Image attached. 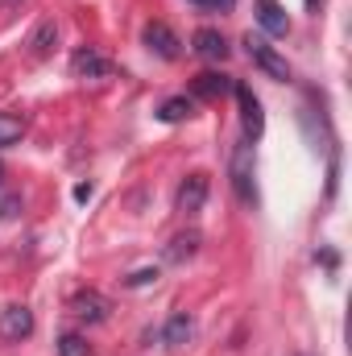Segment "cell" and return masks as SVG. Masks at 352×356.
I'll list each match as a JSON object with an SVG mask.
<instances>
[{
  "label": "cell",
  "mask_w": 352,
  "mask_h": 356,
  "mask_svg": "<svg viewBox=\"0 0 352 356\" xmlns=\"http://www.w3.org/2000/svg\"><path fill=\"white\" fill-rule=\"evenodd\" d=\"M228 175H232V191H237V199L253 207V203H257V186H253V145H249V141H241V145L232 149Z\"/></svg>",
  "instance_id": "1"
},
{
  "label": "cell",
  "mask_w": 352,
  "mask_h": 356,
  "mask_svg": "<svg viewBox=\"0 0 352 356\" xmlns=\"http://www.w3.org/2000/svg\"><path fill=\"white\" fill-rule=\"evenodd\" d=\"M245 50H249V58L262 67L269 79H282V83L290 79V67H286V58H282V54L269 46V38H265V33H245Z\"/></svg>",
  "instance_id": "2"
},
{
  "label": "cell",
  "mask_w": 352,
  "mask_h": 356,
  "mask_svg": "<svg viewBox=\"0 0 352 356\" xmlns=\"http://www.w3.org/2000/svg\"><path fill=\"white\" fill-rule=\"evenodd\" d=\"M25 336H33V311H29V307H21V302L0 307V340L21 344Z\"/></svg>",
  "instance_id": "3"
},
{
  "label": "cell",
  "mask_w": 352,
  "mask_h": 356,
  "mask_svg": "<svg viewBox=\"0 0 352 356\" xmlns=\"http://www.w3.org/2000/svg\"><path fill=\"white\" fill-rule=\"evenodd\" d=\"M141 42H145L158 58H166V63H175L178 54H182V42L175 38V29H170V25H162V21H150V25H145V33H141Z\"/></svg>",
  "instance_id": "4"
},
{
  "label": "cell",
  "mask_w": 352,
  "mask_h": 356,
  "mask_svg": "<svg viewBox=\"0 0 352 356\" xmlns=\"http://www.w3.org/2000/svg\"><path fill=\"white\" fill-rule=\"evenodd\" d=\"M207 175H186L182 178V186H178L175 195V211H182V216H195L203 203H207Z\"/></svg>",
  "instance_id": "5"
},
{
  "label": "cell",
  "mask_w": 352,
  "mask_h": 356,
  "mask_svg": "<svg viewBox=\"0 0 352 356\" xmlns=\"http://www.w3.org/2000/svg\"><path fill=\"white\" fill-rule=\"evenodd\" d=\"M237 99H241V120H245V141H257L265 129V112H262V99L253 95V88L237 83Z\"/></svg>",
  "instance_id": "6"
},
{
  "label": "cell",
  "mask_w": 352,
  "mask_h": 356,
  "mask_svg": "<svg viewBox=\"0 0 352 356\" xmlns=\"http://www.w3.org/2000/svg\"><path fill=\"white\" fill-rule=\"evenodd\" d=\"M71 71H75V79H108V75H112V63H108L99 50L83 46V50L71 54Z\"/></svg>",
  "instance_id": "7"
},
{
  "label": "cell",
  "mask_w": 352,
  "mask_h": 356,
  "mask_svg": "<svg viewBox=\"0 0 352 356\" xmlns=\"http://www.w3.org/2000/svg\"><path fill=\"white\" fill-rule=\"evenodd\" d=\"M71 311L79 315V319H88V323H104L108 319V298L99 294V290H79L75 298H71Z\"/></svg>",
  "instance_id": "8"
},
{
  "label": "cell",
  "mask_w": 352,
  "mask_h": 356,
  "mask_svg": "<svg viewBox=\"0 0 352 356\" xmlns=\"http://www.w3.org/2000/svg\"><path fill=\"white\" fill-rule=\"evenodd\" d=\"M257 25H262V33H269V38H286L290 17H286V8L278 0H257Z\"/></svg>",
  "instance_id": "9"
},
{
  "label": "cell",
  "mask_w": 352,
  "mask_h": 356,
  "mask_svg": "<svg viewBox=\"0 0 352 356\" xmlns=\"http://www.w3.org/2000/svg\"><path fill=\"white\" fill-rule=\"evenodd\" d=\"M191 46H195V54L207 58V63H224V58H228V42H224L220 29H199V33L191 38Z\"/></svg>",
  "instance_id": "10"
},
{
  "label": "cell",
  "mask_w": 352,
  "mask_h": 356,
  "mask_svg": "<svg viewBox=\"0 0 352 356\" xmlns=\"http://www.w3.org/2000/svg\"><path fill=\"white\" fill-rule=\"evenodd\" d=\"M199 245H203V236H199L195 228H186V232H178L175 241L162 249V257H166L170 266H182V261H191V257L199 253Z\"/></svg>",
  "instance_id": "11"
},
{
  "label": "cell",
  "mask_w": 352,
  "mask_h": 356,
  "mask_svg": "<svg viewBox=\"0 0 352 356\" xmlns=\"http://www.w3.org/2000/svg\"><path fill=\"white\" fill-rule=\"evenodd\" d=\"M54 42H58V25H54V21H42V25L29 33V42H25V46H29V54H33V58H46V54L54 50Z\"/></svg>",
  "instance_id": "12"
},
{
  "label": "cell",
  "mask_w": 352,
  "mask_h": 356,
  "mask_svg": "<svg viewBox=\"0 0 352 356\" xmlns=\"http://www.w3.org/2000/svg\"><path fill=\"white\" fill-rule=\"evenodd\" d=\"M191 88H195L199 99H220L224 91L232 88V79H228V75H216V71H203V75H195V83H191Z\"/></svg>",
  "instance_id": "13"
},
{
  "label": "cell",
  "mask_w": 352,
  "mask_h": 356,
  "mask_svg": "<svg viewBox=\"0 0 352 356\" xmlns=\"http://www.w3.org/2000/svg\"><path fill=\"white\" fill-rule=\"evenodd\" d=\"M191 336H195L191 315H175V319H166V327H162V344H166V348H182Z\"/></svg>",
  "instance_id": "14"
},
{
  "label": "cell",
  "mask_w": 352,
  "mask_h": 356,
  "mask_svg": "<svg viewBox=\"0 0 352 356\" xmlns=\"http://www.w3.org/2000/svg\"><path fill=\"white\" fill-rule=\"evenodd\" d=\"M195 112V99H186V95H175V99H166L162 108H158V120H166V124H178V120H186Z\"/></svg>",
  "instance_id": "15"
},
{
  "label": "cell",
  "mask_w": 352,
  "mask_h": 356,
  "mask_svg": "<svg viewBox=\"0 0 352 356\" xmlns=\"http://www.w3.org/2000/svg\"><path fill=\"white\" fill-rule=\"evenodd\" d=\"M21 133H25V120H21V116H13V112H0V149L17 145V141H21Z\"/></svg>",
  "instance_id": "16"
},
{
  "label": "cell",
  "mask_w": 352,
  "mask_h": 356,
  "mask_svg": "<svg viewBox=\"0 0 352 356\" xmlns=\"http://www.w3.org/2000/svg\"><path fill=\"white\" fill-rule=\"evenodd\" d=\"M58 356H91V348L79 332H67V336L58 340Z\"/></svg>",
  "instance_id": "17"
},
{
  "label": "cell",
  "mask_w": 352,
  "mask_h": 356,
  "mask_svg": "<svg viewBox=\"0 0 352 356\" xmlns=\"http://www.w3.org/2000/svg\"><path fill=\"white\" fill-rule=\"evenodd\" d=\"M158 277H162V273H158V266H145V269H133V273L125 277V286H129V290H141V286H154Z\"/></svg>",
  "instance_id": "18"
},
{
  "label": "cell",
  "mask_w": 352,
  "mask_h": 356,
  "mask_svg": "<svg viewBox=\"0 0 352 356\" xmlns=\"http://www.w3.org/2000/svg\"><path fill=\"white\" fill-rule=\"evenodd\" d=\"M75 199H79V203H88V199H91V182H79V186H75Z\"/></svg>",
  "instance_id": "19"
},
{
  "label": "cell",
  "mask_w": 352,
  "mask_h": 356,
  "mask_svg": "<svg viewBox=\"0 0 352 356\" xmlns=\"http://www.w3.org/2000/svg\"><path fill=\"white\" fill-rule=\"evenodd\" d=\"M211 4H220V8H232V0H211Z\"/></svg>",
  "instance_id": "20"
},
{
  "label": "cell",
  "mask_w": 352,
  "mask_h": 356,
  "mask_svg": "<svg viewBox=\"0 0 352 356\" xmlns=\"http://www.w3.org/2000/svg\"><path fill=\"white\" fill-rule=\"evenodd\" d=\"M191 4H199V8H207V4H211V0H191Z\"/></svg>",
  "instance_id": "21"
},
{
  "label": "cell",
  "mask_w": 352,
  "mask_h": 356,
  "mask_svg": "<svg viewBox=\"0 0 352 356\" xmlns=\"http://www.w3.org/2000/svg\"><path fill=\"white\" fill-rule=\"evenodd\" d=\"M0 4H17V0H0Z\"/></svg>",
  "instance_id": "22"
},
{
  "label": "cell",
  "mask_w": 352,
  "mask_h": 356,
  "mask_svg": "<svg viewBox=\"0 0 352 356\" xmlns=\"http://www.w3.org/2000/svg\"><path fill=\"white\" fill-rule=\"evenodd\" d=\"M0 182H4V170H0Z\"/></svg>",
  "instance_id": "23"
}]
</instances>
